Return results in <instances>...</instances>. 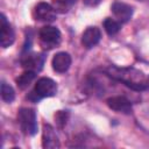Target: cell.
I'll list each match as a JSON object with an SVG mask.
<instances>
[{"instance_id":"cell-10","label":"cell","mask_w":149,"mask_h":149,"mask_svg":"<svg viewBox=\"0 0 149 149\" xmlns=\"http://www.w3.org/2000/svg\"><path fill=\"white\" fill-rule=\"evenodd\" d=\"M111 9L120 23L128 22L133 16V7L121 1H115L112 5Z\"/></svg>"},{"instance_id":"cell-6","label":"cell","mask_w":149,"mask_h":149,"mask_svg":"<svg viewBox=\"0 0 149 149\" xmlns=\"http://www.w3.org/2000/svg\"><path fill=\"white\" fill-rule=\"evenodd\" d=\"M15 33L10 23L7 21L5 14L0 15V44L2 48H8L14 43Z\"/></svg>"},{"instance_id":"cell-19","label":"cell","mask_w":149,"mask_h":149,"mask_svg":"<svg viewBox=\"0 0 149 149\" xmlns=\"http://www.w3.org/2000/svg\"><path fill=\"white\" fill-rule=\"evenodd\" d=\"M65 1H66V2L69 3V5H73V3H74V2L77 1V0H65Z\"/></svg>"},{"instance_id":"cell-2","label":"cell","mask_w":149,"mask_h":149,"mask_svg":"<svg viewBox=\"0 0 149 149\" xmlns=\"http://www.w3.org/2000/svg\"><path fill=\"white\" fill-rule=\"evenodd\" d=\"M57 93V84L55 80H52L51 78L48 77H42L40 78L36 84L34 90L30 92L29 99L37 101L42 98H49V97H54Z\"/></svg>"},{"instance_id":"cell-3","label":"cell","mask_w":149,"mask_h":149,"mask_svg":"<svg viewBox=\"0 0 149 149\" xmlns=\"http://www.w3.org/2000/svg\"><path fill=\"white\" fill-rule=\"evenodd\" d=\"M19 123L22 129V132L27 135H35L37 133V119H36V112L33 108L22 107L19 111L17 114Z\"/></svg>"},{"instance_id":"cell-7","label":"cell","mask_w":149,"mask_h":149,"mask_svg":"<svg viewBox=\"0 0 149 149\" xmlns=\"http://www.w3.org/2000/svg\"><path fill=\"white\" fill-rule=\"evenodd\" d=\"M45 57L42 54H27L21 59V65L24 70L38 72L44 65Z\"/></svg>"},{"instance_id":"cell-20","label":"cell","mask_w":149,"mask_h":149,"mask_svg":"<svg viewBox=\"0 0 149 149\" xmlns=\"http://www.w3.org/2000/svg\"><path fill=\"white\" fill-rule=\"evenodd\" d=\"M146 83H147V88L149 87V76L147 77V80H146Z\"/></svg>"},{"instance_id":"cell-15","label":"cell","mask_w":149,"mask_h":149,"mask_svg":"<svg viewBox=\"0 0 149 149\" xmlns=\"http://www.w3.org/2000/svg\"><path fill=\"white\" fill-rule=\"evenodd\" d=\"M104 29L105 31L109 35V36H113L115 34L119 33V30L121 29V24L119 21L114 20V19H111V17H107L105 21H104Z\"/></svg>"},{"instance_id":"cell-12","label":"cell","mask_w":149,"mask_h":149,"mask_svg":"<svg viewBox=\"0 0 149 149\" xmlns=\"http://www.w3.org/2000/svg\"><path fill=\"white\" fill-rule=\"evenodd\" d=\"M51 65H52V69L56 72L64 73V72H66L69 70V68L71 65V56L68 52H65V51L57 52L52 57Z\"/></svg>"},{"instance_id":"cell-9","label":"cell","mask_w":149,"mask_h":149,"mask_svg":"<svg viewBox=\"0 0 149 149\" xmlns=\"http://www.w3.org/2000/svg\"><path fill=\"white\" fill-rule=\"evenodd\" d=\"M107 106L119 113H123V114H130L133 112V107H132V102L121 95H116V97H111L106 100Z\"/></svg>"},{"instance_id":"cell-11","label":"cell","mask_w":149,"mask_h":149,"mask_svg":"<svg viewBox=\"0 0 149 149\" xmlns=\"http://www.w3.org/2000/svg\"><path fill=\"white\" fill-rule=\"evenodd\" d=\"M101 40V31L98 27H87L81 35V44L86 49H91L97 45Z\"/></svg>"},{"instance_id":"cell-4","label":"cell","mask_w":149,"mask_h":149,"mask_svg":"<svg viewBox=\"0 0 149 149\" xmlns=\"http://www.w3.org/2000/svg\"><path fill=\"white\" fill-rule=\"evenodd\" d=\"M40 43L43 49H52L61 43L62 35L58 28L54 26H44L38 33Z\"/></svg>"},{"instance_id":"cell-18","label":"cell","mask_w":149,"mask_h":149,"mask_svg":"<svg viewBox=\"0 0 149 149\" xmlns=\"http://www.w3.org/2000/svg\"><path fill=\"white\" fill-rule=\"evenodd\" d=\"M83 1L88 7H95V6H98L101 2V0H83Z\"/></svg>"},{"instance_id":"cell-8","label":"cell","mask_w":149,"mask_h":149,"mask_svg":"<svg viewBox=\"0 0 149 149\" xmlns=\"http://www.w3.org/2000/svg\"><path fill=\"white\" fill-rule=\"evenodd\" d=\"M42 147L44 149H56L61 147L58 136L52 126L44 123L42 129Z\"/></svg>"},{"instance_id":"cell-14","label":"cell","mask_w":149,"mask_h":149,"mask_svg":"<svg viewBox=\"0 0 149 149\" xmlns=\"http://www.w3.org/2000/svg\"><path fill=\"white\" fill-rule=\"evenodd\" d=\"M1 98L7 104L13 102L14 99H15V91H14V88L9 84H7L5 80L1 81Z\"/></svg>"},{"instance_id":"cell-5","label":"cell","mask_w":149,"mask_h":149,"mask_svg":"<svg viewBox=\"0 0 149 149\" xmlns=\"http://www.w3.org/2000/svg\"><path fill=\"white\" fill-rule=\"evenodd\" d=\"M34 19L42 22H52L56 20V12L50 3L38 2L33 10Z\"/></svg>"},{"instance_id":"cell-16","label":"cell","mask_w":149,"mask_h":149,"mask_svg":"<svg viewBox=\"0 0 149 149\" xmlns=\"http://www.w3.org/2000/svg\"><path fill=\"white\" fill-rule=\"evenodd\" d=\"M69 116L70 114L68 111H57L55 113V122L58 129H63L65 127V125L68 123Z\"/></svg>"},{"instance_id":"cell-1","label":"cell","mask_w":149,"mask_h":149,"mask_svg":"<svg viewBox=\"0 0 149 149\" xmlns=\"http://www.w3.org/2000/svg\"><path fill=\"white\" fill-rule=\"evenodd\" d=\"M113 79L123 83L135 91H143L147 88V77L140 70L134 68H119V66H108L104 70Z\"/></svg>"},{"instance_id":"cell-17","label":"cell","mask_w":149,"mask_h":149,"mask_svg":"<svg viewBox=\"0 0 149 149\" xmlns=\"http://www.w3.org/2000/svg\"><path fill=\"white\" fill-rule=\"evenodd\" d=\"M56 13H66L68 7L70 6L65 0H54L51 5Z\"/></svg>"},{"instance_id":"cell-13","label":"cell","mask_w":149,"mask_h":149,"mask_svg":"<svg viewBox=\"0 0 149 149\" xmlns=\"http://www.w3.org/2000/svg\"><path fill=\"white\" fill-rule=\"evenodd\" d=\"M35 76H36V72L26 70L22 74H20V76L15 79V81H16L17 86H19L21 90H24V88H27V87L29 86V84L35 79Z\"/></svg>"}]
</instances>
